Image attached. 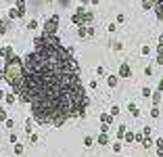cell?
Segmentation results:
<instances>
[{
	"label": "cell",
	"mask_w": 163,
	"mask_h": 157,
	"mask_svg": "<svg viewBox=\"0 0 163 157\" xmlns=\"http://www.w3.org/2000/svg\"><path fill=\"white\" fill-rule=\"evenodd\" d=\"M13 90L32 105V115L38 124L63 126L67 120L84 115L88 107L78 61L48 32L34 40Z\"/></svg>",
	"instance_id": "6da1fadb"
},
{
	"label": "cell",
	"mask_w": 163,
	"mask_h": 157,
	"mask_svg": "<svg viewBox=\"0 0 163 157\" xmlns=\"http://www.w3.org/2000/svg\"><path fill=\"white\" fill-rule=\"evenodd\" d=\"M98 143H101V145H105V143H107V134H103V136L98 138Z\"/></svg>",
	"instance_id": "5b68a950"
},
{
	"label": "cell",
	"mask_w": 163,
	"mask_h": 157,
	"mask_svg": "<svg viewBox=\"0 0 163 157\" xmlns=\"http://www.w3.org/2000/svg\"><path fill=\"white\" fill-rule=\"evenodd\" d=\"M128 73H130V69H128V65H124V67H121V76H128Z\"/></svg>",
	"instance_id": "3957f363"
},
{
	"label": "cell",
	"mask_w": 163,
	"mask_h": 157,
	"mask_svg": "<svg viewBox=\"0 0 163 157\" xmlns=\"http://www.w3.org/2000/svg\"><path fill=\"white\" fill-rule=\"evenodd\" d=\"M149 2L155 6V11H157V17L163 21V0H149Z\"/></svg>",
	"instance_id": "7a4b0ae2"
},
{
	"label": "cell",
	"mask_w": 163,
	"mask_h": 157,
	"mask_svg": "<svg viewBox=\"0 0 163 157\" xmlns=\"http://www.w3.org/2000/svg\"><path fill=\"white\" fill-rule=\"evenodd\" d=\"M115 84H117V80H115V76H111L109 78V86H115Z\"/></svg>",
	"instance_id": "277c9868"
},
{
	"label": "cell",
	"mask_w": 163,
	"mask_h": 157,
	"mask_svg": "<svg viewBox=\"0 0 163 157\" xmlns=\"http://www.w3.org/2000/svg\"><path fill=\"white\" fill-rule=\"evenodd\" d=\"M159 88H161V90H163V82H161V84H159Z\"/></svg>",
	"instance_id": "52a82bcc"
},
{
	"label": "cell",
	"mask_w": 163,
	"mask_h": 157,
	"mask_svg": "<svg viewBox=\"0 0 163 157\" xmlns=\"http://www.w3.org/2000/svg\"><path fill=\"white\" fill-rule=\"evenodd\" d=\"M0 120H6V113H4V109L0 107Z\"/></svg>",
	"instance_id": "8992f818"
}]
</instances>
